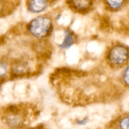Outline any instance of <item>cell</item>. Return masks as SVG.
Here are the masks:
<instances>
[{
    "instance_id": "8fae6325",
    "label": "cell",
    "mask_w": 129,
    "mask_h": 129,
    "mask_svg": "<svg viewBox=\"0 0 129 129\" xmlns=\"http://www.w3.org/2000/svg\"><path fill=\"white\" fill-rule=\"evenodd\" d=\"M8 72V66L5 63L0 62V79L3 78Z\"/></svg>"
},
{
    "instance_id": "277c9868",
    "label": "cell",
    "mask_w": 129,
    "mask_h": 129,
    "mask_svg": "<svg viewBox=\"0 0 129 129\" xmlns=\"http://www.w3.org/2000/svg\"><path fill=\"white\" fill-rule=\"evenodd\" d=\"M68 4L71 8L78 12L89 11L93 4V0H68Z\"/></svg>"
},
{
    "instance_id": "4fadbf2b",
    "label": "cell",
    "mask_w": 129,
    "mask_h": 129,
    "mask_svg": "<svg viewBox=\"0 0 129 129\" xmlns=\"http://www.w3.org/2000/svg\"><path fill=\"white\" fill-rule=\"evenodd\" d=\"M88 122V118H83L82 120H76V123L78 125H84L86 123Z\"/></svg>"
},
{
    "instance_id": "52a82bcc",
    "label": "cell",
    "mask_w": 129,
    "mask_h": 129,
    "mask_svg": "<svg viewBox=\"0 0 129 129\" xmlns=\"http://www.w3.org/2000/svg\"><path fill=\"white\" fill-rule=\"evenodd\" d=\"M74 43V37L73 33L69 30H66L64 34V38L63 41L60 44L61 49H68L71 47Z\"/></svg>"
},
{
    "instance_id": "30bf717a",
    "label": "cell",
    "mask_w": 129,
    "mask_h": 129,
    "mask_svg": "<svg viewBox=\"0 0 129 129\" xmlns=\"http://www.w3.org/2000/svg\"><path fill=\"white\" fill-rule=\"evenodd\" d=\"M122 79L123 84L129 88V64L125 67L122 74Z\"/></svg>"
},
{
    "instance_id": "7a4b0ae2",
    "label": "cell",
    "mask_w": 129,
    "mask_h": 129,
    "mask_svg": "<svg viewBox=\"0 0 129 129\" xmlns=\"http://www.w3.org/2000/svg\"><path fill=\"white\" fill-rule=\"evenodd\" d=\"M108 60L114 66H122L129 60V49L122 44L112 47L108 54Z\"/></svg>"
},
{
    "instance_id": "5b68a950",
    "label": "cell",
    "mask_w": 129,
    "mask_h": 129,
    "mask_svg": "<svg viewBox=\"0 0 129 129\" xmlns=\"http://www.w3.org/2000/svg\"><path fill=\"white\" fill-rule=\"evenodd\" d=\"M11 114L6 118V123L8 125L13 128H20L23 124L22 117L18 114L15 110H10Z\"/></svg>"
},
{
    "instance_id": "5bb4252c",
    "label": "cell",
    "mask_w": 129,
    "mask_h": 129,
    "mask_svg": "<svg viewBox=\"0 0 129 129\" xmlns=\"http://www.w3.org/2000/svg\"><path fill=\"white\" fill-rule=\"evenodd\" d=\"M29 129H42V128H31Z\"/></svg>"
},
{
    "instance_id": "6da1fadb",
    "label": "cell",
    "mask_w": 129,
    "mask_h": 129,
    "mask_svg": "<svg viewBox=\"0 0 129 129\" xmlns=\"http://www.w3.org/2000/svg\"><path fill=\"white\" fill-rule=\"evenodd\" d=\"M52 28V21L47 16H39L29 22L28 30L37 39H43L49 35Z\"/></svg>"
},
{
    "instance_id": "ba28073f",
    "label": "cell",
    "mask_w": 129,
    "mask_h": 129,
    "mask_svg": "<svg viewBox=\"0 0 129 129\" xmlns=\"http://www.w3.org/2000/svg\"><path fill=\"white\" fill-rule=\"evenodd\" d=\"M13 72L16 75H22L25 74L28 71L27 64L25 62L20 61L13 65L12 69Z\"/></svg>"
},
{
    "instance_id": "3957f363",
    "label": "cell",
    "mask_w": 129,
    "mask_h": 129,
    "mask_svg": "<svg viewBox=\"0 0 129 129\" xmlns=\"http://www.w3.org/2000/svg\"><path fill=\"white\" fill-rule=\"evenodd\" d=\"M28 10L32 13H40L48 8L49 0H27Z\"/></svg>"
},
{
    "instance_id": "9c48e42d",
    "label": "cell",
    "mask_w": 129,
    "mask_h": 129,
    "mask_svg": "<svg viewBox=\"0 0 129 129\" xmlns=\"http://www.w3.org/2000/svg\"><path fill=\"white\" fill-rule=\"evenodd\" d=\"M118 129H129V113L120 118L118 122Z\"/></svg>"
},
{
    "instance_id": "7c38bea8",
    "label": "cell",
    "mask_w": 129,
    "mask_h": 129,
    "mask_svg": "<svg viewBox=\"0 0 129 129\" xmlns=\"http://www.w3.org/2000/svg\"><path fill=\"white\" fill-rule=\"evenodd\" d=\"M6 6V2L5 0H0V14L4 12Z\"/></svg>"
},
{
    "instance_id": "8992f818",
    "label": "cell",
    "mask_w": 129,
    "mask_h": 129,
    "mask_svg": "<svg viewBox=\"0 0 129 129\" xmlns=\"http://www.w3.org/2000/svg\"><path fill=\"white\" fill-rule=\"evenodd\" d=\"M105 5L112 11H118L125 5L127 0H103Z\"/></svg>"
}]
</instances>
